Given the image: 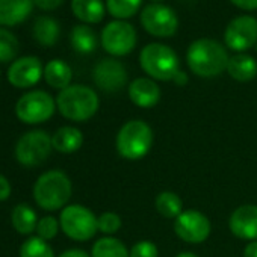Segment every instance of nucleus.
I'll use <instances>...</instances> for the list:
<instances>
[{
  "instance_id": "nucleus-32",
  "label": "nucleus",
  "mask_w": 257,
  "mask_h": 257,
  "mask_svg": "<svg viewBox=\"0 0 257 257\" xmlns=\"http://www.w3.org/2000/svg\"><path fill=\"white\" fill-rule=\"evenodd\" d=\"M128 257H159V249L152 240H140L131 248Z\"/></svg>"
},
{
  "instance_id": "nucleus-14",
  "label": "nucleus",
  "mask_w": 257,
  "mask_h": 257,
  "mask_svg": "<svg viewBox=\"0 0 257 257\" xmlns=\"http://www.w3.org/2000/svg\"><path fill=\"white\" fill-rule=\"evenodd\" d=\"M94 82L104 92H118L127 83V71L116 59H103L94 68Z\"/></svg>"
},
{
  "instance_id": "nucleus-26",
  "label": "nucleus",
  "mask_w": 257,
  "mask_h": 257,
  "mask_svg": "<svg viewBox=\"0 0 257 257\" xmlns=\"http://www.w3.org/2000/svg\"><path fill=\"white\" fill-rule=\"evenodd\" d=\"M156 210L168 219H176L182 212H183V203L180 197L176 192L171 191H164L156 197L155 201Z\"/></svg>"
},
{
  "instance_id": "nucleus-11",
  "label": "nucleus",
  "mask_w": 257,
  "mask_h": 257,
  "mask_svg": "<svg viewBox=\"0 0 257 257\" xmlns=\"http://www.w3.org/2000/svg\"><path fill=\"white\" fill-rule=\"evenodd\" d=\"M212 225L209 218L194 209L183 210L174 219V231L176 234L188 243H201L210 234Z\"/></svg>"
},
{
  "instance_id": "nucleus-21",
  "label": "nucleus",
  "mask_w": 257,
  "mask_h": 257,
  "mask_svg": "<svg viewBox=\"0 0 257 257\" xmlns=\"http://www.w3.org/2000/svg\"><path fill=\"white\" fill-rule=\"evenodd\" d=\"M73 14L85 23H100L104 17L101 0H71Z\"/></svg>"
},
{
  "instance_id": "nucleus-19",
  "label": "nucleus",
  "mask_w": 257,
  "mask_h": 257,
  "mask_svg": "<svg viewBox=\"0 0 257 257\" xmlns=\"http://www.w3.org/2000/svg\"><path fill=\"white\" fill-rule=\"evenodd\" d=\"M227 73L237 82H249L257 76V62L249 55L237 53L228 59Z\"/></svg>"
},
{
  "instance_id": "nucleus-39",
  "label": "nucleus",
  "mask_w": 257,
  "mask_h": 257,
  "mask_svg": "<svg viewBox=\"0 0 257 257\" xmlns=\"http://www.w3.org/2000/svg\"><path fill=\"white\" fill-rule=\"evenodd\" d=\"M176 257H198V255L194 254V252H191V251H182V252H179Z\"/></svg>"
},
{
  "instance_id": "nucleus-12",
  "label": "nucleus",
  "mask_w": 257,
  "mask_h": 257,
  "mask_svg": "<svg viewBox=\"0 0 257 257\" xmlns=\"http://www.w3.org/2000/svg\"><path fill=\"white\" fill-rule=\"evenodd\" d=\"M224 40L228 49L243 52L257 43V20L251 16H240L231 20L225 29Z\"/></svg>"
},
{
  "instance_id": "nucleus-29",
  "label": "nucleus",
  "mask_w": 257,
  "mask_h": 257,
  "mask_svg": "<svg viewBox=\"0 0 257 257\" xmlns=\"http://www.w3.org/2000/svg\"><path fill=\"white\" fill-rule=\"evenodd\" d=\"M20 50V43L17 37L0 28V62H11L17 58Z\"/></svg>"
},
{
  "instance_id": "nucleus-13",
  "label": "nucleus",
  "mask_w": 257,
  "mask_h": 257,
  "mask_svg": "<svg viewBox=\"0 0 257 257\" xmlns=\"http://www.w3.org/2000/svg\"><path fill=\"white\" fill-rule=\"evenodd\" d=\"M44 76L43 64L35 56H23L16 59L8 70V80L16 88H31Z\"/></svg>"
},
{
  "instance_id": "nucleus-33",
  "label": "nucleus",
  "mask_w": 257,
  "mask_h": 257,
  "mask_svg": "<svg viewBox=\"0 0 257 257\" xmlns=\"http://www.w3.org/2000/svg\"><path fill=\"white\" fill-rule=\"evenodd\" d=\"M64 0H34V4L43 11H55L62 5Z\"/></svg>"
},
{
  "instance_id": "nucleus-18",
  "label": "nucleus",
  "mask_w": 257,
  "mask_h": 257,
  "mask_svg": "<svg viewBox=\"0 0 257 257\" xmlns=\"http://www.w3.org/2000/svg\"><path fill=\"white\" fill-rule=\"evenodd\" d=\"M83 144V135L77 127L64 125L52 135V146L59 153H74Z\"/></svg>"
},
{
  "instance_id": "nucleus-20",
  "label": "nucleus",
  "mask_w": 257,
  "mask_h": 257,
  "mask_svg": "<svg viewBox=\"0 0 257 257\" xmlns=\"http://www.w3.org/2000/svg\"><path fill=\"white\" fill-rule=\"evenodd\" d=\"M44 79L47 85L62 91L70 86V82L73 79V71L67 62L61 59H53L44 67Z\"/></svg>"
},
{
  "instance_id": "nucleus-30",
  "label": "nucleus",
  "mask_w": 257,
  "mask_h": 257,
  "mask_svg": "<svg viewBox=\"0 0 257 257\" xmlns=\"http://www.w3.org/2000/svg\"><path fill=\"white\" fill-rule=\"evenodd\" d=\"M97 222H98V230L103 234H115L121 228V225H122L119 215L118 213H113V212H104V213H101L97 218Z\"/></svg>"
},
{
  "instance_id": "nucleus-15",
  "label": "nucleus",
  "mask_w": 257,
  "mask_h": 257,
  "mask_svg": "<svg viewBox=\"0 0 257 257\" xmlns=\"http://www.w3.org/2000/svg\"><path fill=\"white\" fill-rule=\"evenodd\" d=\"M230 231L245 240H257V206L243 204L234 209L228 219Z\"/></svg>"
},
{
  "instance_id": "nucleus-24",
  "label": "nucleus",
  "mask_w": 257,
  "mask_h": 257,
  "mask_svg": "<svg viewBox=\"0 0 257 257\" xmlns=\"http://www.w3.org/2000/svg\"><path fill=\"white\" fill-rule=\"evenodd\" d=\"M71 46L76 52L88 55L97 49V37L95 32L85 25L74 26L71 31Z\"/></svg>"
},
{
  "instance_id": "nucleus-2",
  "label": "nucleus",
  "mask_w": 257,
  "mask_h": 257,
  "mask_svg": "<svg viewBox=\"0 0 257 257\" xmlns=\"http://www.w3.org/2000/svg\"><path fill=\"white\" fill-rule=\"evenodd\" d=\"M71 180L61 170H52L41 174L34 185V198L37 204L49 212L65 207L71 198Z\"/></svg>"
},
{
  "instance_id": "nucleus-31",
  "label": "nucleus",
  "mask_w": 257,
  "mask_h": 257,
  "mask_svg": "<svg viewBox=\"0 0 257 257\" xmlns=\"http://www.w3.org/2000/svg\"><path fill=\"white\" fill-rule=\"evenodd\" d=\"M59 227L61 224L58 222L56 218L53 216H44L38 221V225H37V233L41 239L44 240H50L53 239L58 231H59Z\"/></svg>"
},
{
  "instance_id": "nucleus-5",
  "label": "nucleus",
  "mask_w": 257,
  "mask_h": 257,
  "mask_svg": "<svg viewBox=\"0 0 257 257\" xmlns=\"http://www.w3.org/2000/svg\"><path fill=\"white\" fill-rule=\"evenodd\" d=\"M140 62L143 70L153 79L168 82L173 80L179 70V56L177 53L159 43H152L141 50Z\"/></svg>"
},
{
  "instance_id": "nucleus-1",
  "label": "nucleus",
  "mask_w": 257,
  "mask_h": 257,
  "mask_svg": "<svg viewBox=\"0 0 257 257\" xmlns=\"http://www.w3.org/2000/svg\"><path fill=\"white\" fill-rule=\"evenodd\" d=\"M228 53L222 44L210 38L194 41L186 53V61L191 71L200 77H215L227 70Z\"/></svg>"
},
{
  "instance_id": "nucleus-27",
  "label": "nucleus",
  "mask_w": 257,
  "mask_h": 257,
  "mask_svg": "<svg viewBox=\"0 0 257 257\" xmlns=\"http://www.w3.org/2000/svg\"><path fill=\"white\" fill-rule=\"evenodd\" d=\"M141 4L143 0H106V8L112 17L124 20L134 17L138 13Z\"/></svg>"
},
{
  "instance_id": "nucleus-36",
  "label": "nucleus",
  "mask_w": 257,
  "mask_h": 257,
  "mask_svg": "<svg viewBox=\"0 0 257 257\" xmlns=\"http://www.w3.org/2000/svg\"><path fill=\"white\" fill-rule=\"evenodd\" d=\"M59 257H91L88 252H85L83 249H79V248H71V249H67L64 251Z\"/></svg>"
},
{
  "instance_id": "nucleus-16",
  "label": "nucleus",
  "mask_w": 257,
  "mask_h": 257,
  "mask_svg": "<svg viewBox=\"0 0 257 257\" xmlns=\"http://www.w3.org/2000/svg\"><path fill=\"white\" fill-rule=\"evenodd\" d=\"M128 97L140 107H153L161 100V88L147 77H138L128 85Z\"/></svg>"
},
{
  "instance_id": "nucleus-6",
  "label": "nucleus",
  "mask_w": 257,
  "mask_h": 257,
  "mask_svg": "<svg viewBox=\"0 0 257 257\" xmlns=\"http://www.w3.org/2000/svg\"><path fill=\"white\" fill-rule=\"evenodd\" d=\"M62 231L73 240H89L98 231L97 216L82 204L65 206L59 216Z\"/></svg>"
},
{
  "instance_id": "nucleus-40",
  "label": "nucleus",
  "mask_w": 257,
  "mask_h": 257,
  "mask_svg": "<svg viewBox=\"0 0 257 257\" xmlns=\"http://www.w3.org/2000/svg\"><path fill=\"white\" fill-rule=\"evenodd\" d=\"M153 2H158V4H159V2H161V0H153Z\"/></svg>"
},
{
  "instance_id": "nucleus-17",
  "label": "nucleus",
  "mask_w": 257,
  "mask_h": 257,
  "mask_svg": "<svg viewBox=\"0 0 257 257\" xmlns=\"http://www.w3.org/2000/svg\"><path fill=\"white\" fill-rule=\"evenodd\" d=\"M34 0H0V26H17L32 13Z\"/></svg>"
},
{
  "instance_id": "nucleus-35",
  "label": "nucleus",
  "mask_w": 257,
  "mask_h": 257,
  "mask_svg": "<svg viewBox=\"0 0 257 257\" xmlns=\"http://www.w3.org/2000/svg\"><path fill=\"white\" fill-rule=\"evenodd\" d=\"M233 5H236L239 10L245 11H255L257 10V0H230Z\"/></svg>"
},
{
  "instance_id": "nucleus-23",
  "label": "nucleus",
  "mask_w": 257,
  "mask_h": 257,
  "mask_svg": "<svg viewBox=\"0 0 257 257\" xmlns=\"http://www.w3.org/2000/svg\"><path fill=\"white\" fill-rule=\"evenodd\" d=\"M34 37L41 46L52 47L59 38L58 22L52 17H38L34 25Z\"/></svg>"
},
{
  "instance_id": "nucleus-9",
  "label": "nucleus",
  "mask_w": 257,
  "mask_h": 257,
  "mask_svg": "<svg viewBox=\"0 0 257 257\" xmlns=\"http://www.w3.org/2000/svg\"><path fill=\"white\" fill-rule=\"evenodd\" d=\"M101 46L112 56L128 55L137 46V31L127 22H110L101 31Z\"/></svg>"
},
{
  "instance_id": "nucleus-25",
  "label": "nucleus",
  "mask_w": 257,
  "mask_h": 257,
  "mask_svg": "<svg viewBox=\"0 0 257 257\" xmlns=\"http://www.w3.org/2000/svg\"><path fill=\"white\" fill-rule=\"evenodd\" d=\"M91 257H128V251L119 239L104 236L92 245Z\"/></svg>"
},
{
  "instance_id": "nucleus-3",
  "label": "nucleus",
  "mask_w": 257,
  "mask_h": 257,
  "mask_svg": "<svg viewBox=\"0 0 257 257\" xmlns=\"http://www.w3.org/2000/svg\"><path fill=\"white\" fill-rule=\"evenodd\" d=\"M61 115L71 121H86L95 115L100 101L97 92L85 85H70L56 97Z\"/></svg>"
},
{
  "instance_id": "nucleus-37",
  "label": "nucleus",
  "mask_w": 257,
  "mask_h": 257,
  "mask_svg": "<svg viewBox=\"0 0 257 257\" xmlns=\"http://www.w3.org/2000/svg\"><path fill=\"white\" fill-rule=\"evenodd\" d=\"M243 257H257V240H251L243 248Z\"/></svg>"
},
{
  "instance_id": "nucleus-34",
  "label": "nucleus",
  "mask_w": 257,
  "mask_h": 257,
  "mask_svg": "<svg viewBox=\"0 0 257 257\" xmlns=\"http://www.w3.org/2000/svg\"><path fill=\"white\" fill-rule=\"evenodd\" d=\"M10 195H11V183L5 176L0 174V201L8 200Z\"/></svg>"
},
{
  "instance_id": "nucleus-38",
  "label": "nucleus",
  "mask_w": 257,
  "mask_h": 257,
  "mask_svg": "<svg viewBox=\"0 0 257 257\" xmlns=\"http://www.w3.org/2000/svg\"><path fill=\"white\" fill-rule=\"evenodd\" d=\"M173 82H174L176 85H179V86H183V85H186V83H188V76H186V73H183V71H179V73L174 76Z\"/></svg>"
},
{
  "instance_id": "nucleus-10",
  "label": "nucleus",
  "mask_w": 257,
  "mask_h": 257,
  "mask_svg": "<svg viewBox=\"0 0 257 257\" xmlns=\"http://www.w3.org/2000/svg\"><path fill=\"white\" fill-rule=\"evenodd\" d=\"M141 23L150 35L159 38L173 37L179 28L176 13L170 7L161 4L147 5L141 13Z\"/></svg>"
},
{
  "instance_id": "nucleus-4",
  "label": "nucleus",
  "mask_w": 257,
  "mask_h": 257,
  "mask_svg": "<svg viewBox=\"0 0 257 257\" xmlns=\"http://www.w3.org/2000/svg\"><path fill=\"white\" fill-rule=\"evenodd\" d=\"M116 152L122 159L140 161L149 155L153 146V131L143 119L127 121L116 135Z\"/></svg>"
},
{
  "instance_id": "nucleus-7",
  "label": "nucleus",
  "mask_w": 257,
  "mask_h": 257,
  "mask_svg": "<svg viewBox=\"0 0 257 257\" xmlns=\"http://www.w3.org/2000/svg\"><path fill=\"white\" fill-rule=\"evenodd\" d=\"M56 109L53 97L41 89L26 92L16 103V115L26 124H40L52 118Z\"/></svg>"
},
{
  "instance_id": "nucleus-22",
  "label": "nucleus",
  "mask_w": 257,
  "mask_h": 257,
  "mask_svg": "<svg viewBox=\"0 0 257 257\" xmlns=\"http://www.w3.org/2000/svg\"><path fill=\"white\" fill-rule=\"evenodd\" d=\"M11 219H13L14 228L20 234H31L32 231L37 230V225H38V219H37L35 210L29 204H26V203L17 204L14 207Z\"/></svg>"
},
{
  "instance_id": "nucleus-8",
  "label": "nucleus",
  "mask_w": 257,
  "mask_h": 257,
  "mask_svg": "<svg viewBox=\"0 0 257 257\" xmlns=\"http://www.w3.org/2000/svg\"><path fill=\"white\" fill-rule=\"evenodd\" d=\"M52 149V137L47 132L32 131L17 141L16 159L25 167H38L47 161Z\"/></svg>"
},
{
  "instance_id": "nucleus-28",
  "label": "nucleus",
  "mask_w": 257,
  "mask_h": 257,
  "mask_svg": "<svg viewBox=\"0 0 257 257\" xmlns=\"http://www.w3.org/2000/svg\"><path fill=\"white\" fill-rule=\"evenodd\" d=\"M20 257H55L52 246L40 236L26 239L20 248Z\"/></svg>"
}]
</instances>
